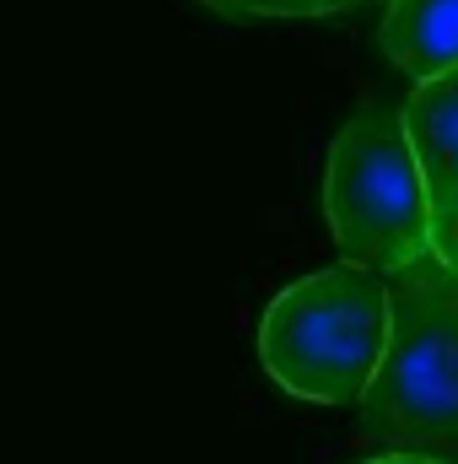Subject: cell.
<instances>
[{"label":"cell","instance_id":"cell-6","mask_svg":"<svg viewBox=\"0 0 458 464\" xmlns=\"http://www.w3.org/2000/svg\"><path fill=\"white\" fill-rule=\"evenodd\" d=\"M205 11H216L222 22H319V16H340L356 0H195Z\"/></svg>","mask_w":458,"mask_h":464},{"label":"cell","instance_id":"cell-7","mask_svg":"<svg viewBox=\"0 0 458 464\" xmlns=\"http://www.w3.org/2000/svg\"><path fill=\"white\" fill-rule=\"evenodd\" d=\"M367 464H448V459H437L426 449H399V454H377V459H367Z\"/></svg>","mask_w":458,"mask_h":464},{"label":"cell","instance_id":"cell-2","mask_svg":"<svg viewBox=\"0 0 458 464\" xmlns=\"http://www.w3.org/2000/svg\"><path fill=\"white\" fill-rule=\"evenodd\" d=\"M324 217L345 259L377 276H399L437 254L426 173L405 130V103L367 98L340 124L324 162Z\"/></svg>","mask_w":458,"mask_h":464},{"label":"cell","instance_id":"cell-4","mask_svg":"<svg viewBox=\"0 0 458 464\" xmlns=\"http://www.w3.org/2000/svg\"><path fill=\"white\" fill-rule=\"evenodd\" d=\"M405 130L426 173L432 243L448 265H458V71L415 82V92L405 98Z\"/></svg>","mask_w":458,"mask_h":464},{"label":"cell","instance_id":"cell-1","mask_svg":"<svg viewBox=\"0 0 458 464\" xmlns=\"http://www.w3.org/2000/svg\"><path fill=\"white\" fill-rule=\"evenodd\" d=\"M388 351V276L324 265L270 297L259 319L264 372L308 405H361Z\"/></svg>","mask_w":458,"mask_h":464},{"label":"cell","instance_id":"cell-3","mask_svg":"<svg viewBox=\"0 0 458 464\" xmlns=\"http://www.w3.org/2000/svg\"><path fill=\"white\" fill-rule=\"evenodd\" d=\"M399 449H458V265L443 254L388 276V351L356 405Z\"/></svg>","mask_w":458,"mask_h":464},{"label":"cell","instance_id":"cell-5","mask_svg":"<svg viewBox=\"0 0 458 464\" xmlns=\"http://www.w3.org/2000/svg\"><path fill=\"white\" fill-rule=\"evenodd\" d=\"M377 38L383 54L415 82L458 71V0H388Z\"/></svg>","mask_w":458,"mask_h":464}]
</instances>
